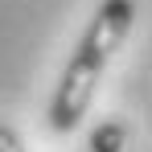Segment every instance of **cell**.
<instances>
[{
	"mask_svg": "<svg viewBox=\"0 0 152 152\" xmlns=\"http://www.w3.org/2000/svg\"><path fill=\"white\" fill-rule=\"evenodd\" d=\"M0 152H25L21 136H17V132H12L8 124H0Z\"/></svg>",
	"mask_w": 152,
	"mask_h": 152,
	"instance_id": "3957f363",
	"label": "cell"
},
{
	"mask_svg": "<svg viewBox=\"0 0 152 152\" xmlns=\"http://www.w3.org/2000/svg\"><path fill=\"white\" fill-rule=\"evenodd\" d=\"M119 144H124V127L119 124H103L99 132H95V140H91L95 152H119Z\"/></svg>",
	"mask_w": 152,
	"mask_h": 152,
	"instance_id": "7a4b0ae2",
	"label": "cell"
},
{
	"mask_svg": "<svg viewBox=\"0 0 152 152\" xmlns=\"http://www.w3.org/2000/svg\"><path fill=\"white\" fill-rule=\"evenodd\" d=\"M132 21H136V0H103L95 8L86 33L78 37L74 53L66 62V74H62L58 91H53V103H50V127L53 132H74L82 124L86 107L95 99V86H99L111 53L124 45Z\"/></svg>",
	"mask_w": 152,
	"mask_h": 152,
	"instance_id": "6da1fadb",
	"label": "cell"
}]
</instances>
